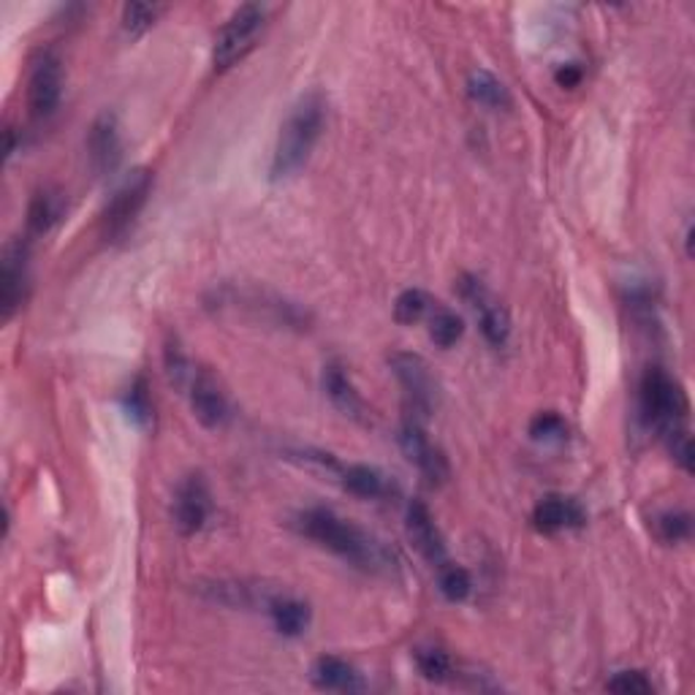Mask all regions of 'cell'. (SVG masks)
I'll use <instances>...</instances> for the list:
<instances>
[{"instance_id": "cell-29", "label": "cell", "mask_w": 695, "mask_h": 695, "mask_svg": "<svg viewBox=\"0 0 695 695\" xmlns=\"http://www.w3.org/2000/svg\"><path fill=\"white\" fill-rule=\"evenodd\" d=\"M530 438L535 440V443H563V440L568 438V424H565V418L554 410L538 413L530 421Z\"/></svg>"}, {"instance_id": "cell-24", "label": "cell", "mask_w": 695, "mask_h": 695, "mask_svg": "<svg viewBox=\"0 0 695 695\" xmlns=\"http://www.w3.org/2000/svg\"><path fill=\"white\" fill-rule=\"evenodd\" d=\"M432 304L434 299L429 296L427 291H421V288H405L394 302V318L400 320L402 326H413L418 324V320L427 318Z\"/></svg>"}, {"instance_id": "cell-11", "label": "cell", "mask_w": 695, "mask_h": 695, "mask_svg": "<svg viewBox=\"0 0 695 695\" xmlns=\"http://www.w3.org/2000/svg\"><path fill=\"white\" fill-rule=\"evenodd\" d=\"M212 510V500H210V489H206V481L201 476H188L182 483L177 486V494H174V505H172V516H174V527H177L179 535H195L201 527L206 525Z\"/></svg>"}, {"instance_id": "cell-30", "label": "cell", "mask_w": 695, "mask_h": 695, "mask_svg": "<svg viewBox=\"0 0 695 695\" xmlns=\"http://www.w3.org/2000/svg\"><path fill=\"white\" fill-rule=\"evenodd\" d=\"M655 530L660 541L679 543L690 538L693 521H690V514H684V510H662V514L655 519Z\"/></svg>"}, {"instance_id": "cell-3", "label": "cell", "mask_w": 695, "mask_h": 695, "mask_svg": "<svg viewBox=\"0 0 695 695\" xmlns=\"http://www.w3.org/2000/svg\"><path fill=\"white\" fill-rule=\"evenodd\" d=\"M639 413L646 427L666 432L668 427L687 424L690 402L677 378H671L662 367H649L639 383Z\"/></svg>"}, {"instance_id": "cell-4", "label": "cell", "mask_w": 695, "mask_h": 695, "mask_svg": "<svg viewBox=\"0 0 695 695\" xmlns=\"http://www.w3.org/2000/svg\"><path fill=\"white\" fill-rule=\"evenodd\" d=\"M266 25V9L258 3H244L226 20L217 30L215 47H212V68L228 71L237 65L258 41Z\"/></svg>"}, {"instance_id": "cell-14", "label": "cell", "mask_w": 695, "mask_h": 695, "mask_svg": "<svg viewBox=\"0 0 695 695\" xmlns=\"http://www.w3.org/2000/svg\"><path fill=\"white\" fill-rule=\"evenodd\" d=\"M532 521L541 532L554 535V532L570 530V527H581L586 521V514L579 500L565 497V494H546V497L538 500Z\"/></svg>"}, {"instance_id": "cell-19", "label": "cell", "mask_w": 695, "mask_h": 695, "mask_svg": "<svg viewBox=\"0 0 695 695\" xmlns=\"http://www.w3.org/2000/svg\"><path fill=\"white\" fill-rule=\"evenodd\" d=\"M340 478H342V486L348 489L351 494L362 500H378L386 497L391 489L389 478L378 470V467H369V465H348L340 467Z\"/></svg>"}, {"instance_id": "cell-9", "label": "cell", "mask_w": 695, "mask_h": 695, "mask_svg": "<svg viewBox=\"0 0 695 695\" xmlns=\"http://www.w3.org/2000/svg\"><path fill=\"white\" fill-rule=\"evenodd\" d=\"M400 445H402V451H405L407 459H410L413 465L421 470V476L427 478L432 486H440V483L448 481V476H451L448 459H445L443 451H440L438 445H434L432 440L427 438V432H424V424L418 421V418L407 416L405 421H402Z\"/></svg>"}, {"instance_id": "cell-6", "label": "cell", "mask_w": 695, "mask_h": 695, "mask_svg": "<svg viewBox=\"0 0 695 695\" xmlns=\"http://www.w3.org/2000/svg\"><path fill=\"white\" fill-rule=\"evenodd\" d=\"M389 367L394 372V378L400 380L402 391H405V400H407V416L424 418L438 407V380H434L432 369L429 364L424 362L418 353L410 351H394L389 356Z\"/></svg>"}, {"instance_id": "cell-22", "label": "cell", "mask_w": 695, "mask_h": 695, "mask_svg": "<svg viewBox=\"0 0 695 695\" xmlns=\"http://www.w3.org/2000/svg\"><path fill=\"white\" fill-rule=\"evenodd\" d=\"M478 320H481V334L486 337L489 345L494 348H503L510 337V315L508 309L503 307L500 302H494L492 296L483 299L481 304L476 307Z\"/></svg>"}, {"instance_id": "cell-7", "label": "cell", "mask_w": 695, "mask_h": 695, "mask_svg": "<svg viewBox=\"0 0 695 695\" xmlns=\"http://www.w3.org/2000/svg\"><path fill=\"white\" fill-rule=\"evenodd\" d=\"M30 280V239H11L0 261V318L11 320L27 296Z\"/></svg>"}, {"instance_id": "cell-10", "label": "cell", "mask_w": 695, "mask_h": 695, "mask_svg": "<svg viewBox=\"0 0 695 695\" xmlns=\"http://www.w3.org/2000/svg\"><path fill=\"white\" fill-rule=\"evenodd\" d=\"M87 157L98 177L117 172L123 161V134H119V119L114 112H101L92 119L87 130Z\"/></svg>"}, {"instance_id": "cell-5", "label": "cell", "mask_w": 695, "mask_h": 695, "mask_svg": "<svg viewBox=\"0 0 695 695\" xmlns=\"http://www.w3.org/2000/svg\"><path fill=\"white\" fill-rule=\"evenodd\" d=\"M152 193V172L147 168H136L123 179L114 195L109 199L106 210L101 215V233L106 242H117L119 237L130 231L139 212L144 210L147 199Z\"/></svg>"}, {"instance_id": "cell-20", "label": "cell", "mask_w": 695, "mask_h": 695, "mask_svg": "<svg viewBox=\"0 0 695 695\" xmlns=\"http://www.w3.org/2000/svg\"><path fill=\"white\" fill-rule=\"evenodd\" d=\"M467 96H470L476 103H481V106L494 109V112H500V109H510L508 87H505L503 81L486 68L470 71V76H467Z\"/></svg>"}, {"instance_id": "cell-31", "label": "cell", "mask_w": 695, "mask_h": 695, "mask_svg": "<svg viewBox=\"0 0 695 695\" xmlns=\"http://www.w3.org/2000/svg\"><path fill=\"white\" fill-rule=\"evenodd\" d=\"M611 693H622V695H649L655 693V684L646 679L644 671H619L608 679L606 684Z\"/></svg>"}, {"instance_id": "cell-16", "label": "cell", "mask_w": 695, "mask_h": 695, "mask_svg": "<svg viewBox=\"0 0 695 695\" xmlns=\"http://www.w3.org/2000/svg\"><path fill=\"white\" fill-rule=\"evenodd\" d=\"M309 679L318 690H337V693H358L364 690V677L348 660L334 655H324L309 668Z\"/></svg>"}, {"instance_id": "cell-8", "label": "cell", "mask_w": 695, "mask_h": 695, "mask_svg": "<svg viewBox=\"0 0 695 695\" xmlns=\"http://www.w3.org/2000/svg\"><path fill=\"white\" fill-rule=\"evenodd\" d=\"M63 98V63L54 52H41L33 60L30 76H27V106L33 117H52Z\"/></svg>"}, {"instance_id": "cell-15", "label": "cell", "mask_w": 695, "mask_h": 695, "mask_svg": "<svg viewBox=\"0 0 695 695\" xmlns=\"http://www.w3.org/2000/svg\"><path fill=\"white\" fill-rule=\"evenodd\" d=\"M324 391L329 396L331 405L342 413V416L353 418V421H367V405H364L362 394L356 391L353 380L348 378L345 367L337 362L324 367Z\"/></svg>"}, {"instance_id": "cell-21", "label": "cell", "mask_w": 695, "mask_h": 695, "mask_svg": "<svg viewBox=\"0 0 695 695\" xmlns=\"http://www.w3.org/2000/svg\"><path fill=\"white\" fill-rule=\"evenodd\" d=\"M427 324H429V340L434 342L438 348H451L462 340L465 334V320L454 313L451 307L445 304L434 302L432 309L427 315Z\"/></svg>"}, {"instance_id": "cell-18", "label": "cell", "mask_w": 695, "mask_h": 695, "mask_svg": "<svg viewBox=\"0 0 695 695\" xmlns=\"http://www.w3.org/2000/svg\"><path fill=\"white\" fill-rule=\"evenodd\" d=\"M266 611H269L277 633L288 635V639L302 635L309 624V606L293 595H271L266 601Z\"/></svg>"}, {"instance_id": "cell-2", "label": "cell", "mask_w": 695, "mask_h": 695, "mask_svg": "<svg viewBox=\"0 0 695 695\" xmlns=\"http://www.w3.org/2000/svg\"><path fill=\"white\" fill-rule=\"evenodd\" d=\"M326 125V98L318 90L307 92L296 101L286 123L280 125V136H277L275 152H271L269 163V179L271 182H286L293 174L302 172L307 166L309 155H313L315 144H318L320 134Z\"/></svg>"}, {"instance_id": "cell-17", "label": "cell", "mask_w": 695, "mask_h": 695, "mask_svg": "<svg viewBox=\"0 0 695 695\" xmlns=\"http://www.w3.org/2000/svg\"><path fill=\"white\" fill-rule=\"evenodd\" d=\"M65 215V195L58 188H41L33 193L27 204V233L30 237H43L52 231Z\"/></svg>"}, {"instance_id": "cell-26", "label": "cell", "mask_w": 695, "mask_h": 695, "mask_svg": "<svg viewBox=\"0 0 695 695\" xmlns=\"http://www.w3.org/2000/svg\"><path fill=\"white\" fill-rule=\"evenodd\" d=\"M662 443H666L668 454L673 456L679 467L684 472H693L695 467V451H693V434H690L687 424H679V427H668L666 432H660Z\"/></svg>"}, {"instance_id": "cell-12", "label": "cell", "mask_w": 695, "mask_h": 695, "mask_svg": "<svg viewBox=\"0 0 695 695\" xmlns=\"http://www.w3.org/2000/svg\"><path fill=\"white\" fill-rule=\"evenodd\" d=\"M405 530L410 543L416 546V552L427 559L429 565H443L445 563V541L440 527L434 525V516L421 500H413L407 505V516H405Z\"/></svg>"}, {"instance_id": "cell-1", "label": "cell", "mask_w": 695, "mask_h": 695, "mask_svg": "<svg viewBox=\"0 0 695 695\" xmlns=\"http://www.w3.org/2000/svg\"><path fill=\"white\" fill-rule=\"evenodd\" d=\"M296 530L304 538L315 541L318 546L329 548L331 554L342 557L345 563L356 565L362 570H372V573H389L394 568V557L389 548L372 535V532L362 530L353 521L342 519L331 508H307L296 516Z\"/></svg>"}, {"instance_id": "cell-32", "label": "cell", "mask_w": 695, "mask_h": 695, "mask_svg": "<svg viewBox=\"0 0 695 695\" xmlns=\"http://www.w3.org/2000/svg\"><path fill=\"white\" fill-rule=\"evenodd\" d=\"M163 356H166V372H168V378L174 380V383L182 386L185 380L193 378V372L188 369L190 367L188 358H185L182 348L177 345V340L166 342V351H163Z\"/></svg>"}, {"instance_id": "cell-33", "label": "cell", "mask_w": 695, "mask_h": 695, "mask_svg": "<svg viewBox=\"0 0 695 695\" xmlns=\"http://www.w3.org/2000/svg\"><path fill=\"white\" fill-rule=\"evenodd\" d=\"M581 76H584V71H581L579 63H565L554 71V79H557L559 87H576L581 81Z\"/></svg>"}, {"instance_id": "cell-28", "label": "cell", "mask_w": 695, "mask_h": 695, "mask_svg": "<svg viewBox=\"0 0 695 695\" xmlns=\"http://www.w3.org/2000/svg\"><path fill=\"white\" fill-rule=\"evenodd\" d=\"M123 407L136 427H147V424L152 421V402L150 394H147L144 378H136L134 383H130V389L125 391L123 396Z\"/></svg>"}, {"instance_id": "cell-27", "label": "cell", "mask_w": 695, "mask_h": 695, "mask_svg": "<svg viewBox=\"0 0 695 695\" xmlns=\"http://www.w3.org/2000/svg\"><path fill=\"white\" fill-rule=\"evenodd\" d=\"M163 14V5L157 3H128L123 5V30L130 38H139L150 30L157 22V16Z\"/></svg>"}, {"instance_id": "cell-23", "label": "cell", "mask_w": 695, "mask_h": 695, "mask_svg": "<svg viewBox=\"0 0 695 695\" xmlns=\"http://www.w3.org/2000/svg\"><path fill=\"white\" fill-rule=\"evenodd\" d=\"M416 666L418 671H421L424 679H429V682H454L456 673H459V668L454 666V660H451V655L445 649H440V646H421V649H416Z\"/></svg>"}, {"instance_id": "cell-25", "label": "cell", "mask_w": 695, "mask_h": 695, "mask_svg": "<svg viewBox=\"0 0 695 695\" xmlns=\"http://www.w3.org/2000/svg\"><path fill=\"white\" fill-rule=\"evenodd\" d=\"M438 590L443 592L445 601L462 603L470 597L472 592V579L462 565H454L445 559L443 565H438Z\"/></svg>"}, {"instance_id": "cell-13", "label": "cell", "mask_w": 695, "mask_h": 695, "mask_svg": "<svg viewBox=\"0 0 695 695\" xmlns=\"http://www.w3.org/2000/svg\"><path fill=\"white\" fill-rule=\"evenodd\" d=\"M190 410L206 429H220L228 421V400L210 372H193L190 378Z\"/></svg>"}]
</instances>
